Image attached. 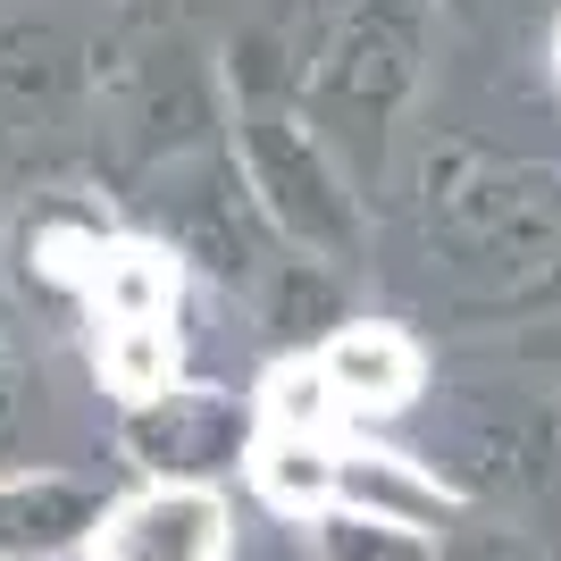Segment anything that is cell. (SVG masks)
Listing matches in <instances>:
<instances>
[{"label":"cell","mask_w":561,"mask_h":561,"mask_svg":"<svg viewBox=\"0 0 561 561\" xmlns=\"http://www.w3.org/2000/svg\"><path fill=\"white\" fill-rule=\"evenodd\" d=\"M43 561H93V553H84V545H76V553H43Z\"/></svg>","instance_id":"obj_10"},{"label":"cell","mask_w":561,"mask_h":561,"mask_svg":"<svg viewBox=\"0 0 561 561\" xmlns=\"http://www.w3.org/2000/svg\"><path fill=\"white\" fill-rule=\"evenodd\" d=\"M76 519H93V503L76 486H0V545H50Z\"/></svg>","instance_id":"obj_8"},{"label":"cell","mask_w":561,"mask_h":561,"mask_svg":"<svg viewBox=\"0 0 561 561\" xmlns=\"http://www.w3.org/2000/svg\"><path fill=\"white\" fill-rule=\"evenodd\" d=\"M319 553L328 561H420V528H394V519L369 512H319Z\"/></svg>","instance_id":"obj_9"},{"label":"cell","mask_w":561,"mask_h":561,"mask_svg":"<svg viewBox=\"0 0 561 561\" xmlns=\"http://www.w3.org/2000/svg\"><path fill=\"white\" fill-rule=\"evenodd\" d=\"M260 427H302V436H344V402H335L319 352L310 360H277L260 386Z\"/></svg>","instance_id":"obj_7"},{"label":"cell","mask_w":561,"mask_h":561,"mask_svg":"<svg viewBox=\"0 0 561 561\" xmlns=\"http://www.w3.org/2000/svg\"><path fill=\"white\" fill-rule=\"evenodd\" d=\"M93 352H101V386H110L117 402H160V394H176L168 377H176V328L168 319H101V335H93Z\"/></svg>","instance_id":"obj_6"},{"label":"cell","mask_w":561,"mask_h":561,"mask_svg":"<svg viewBox=\"0 0 561 561\" xmlns=\"http://www.w3.org/2000/svg\"><path fill=\"white\" fill-rule=\"evenodd\" d=\"M84 302H93V319H168L176 310V260L142 234H110L93 277H84Z\"/></svg>","instance_id":"obj_5"},{"label":"cell","mask_w":561,"mask_h":561,"mask_svg":"<svg viewBox=\"0 0 561 561\" xmlns=\"http://www.w3.org/2000/svg\"><path fill=\"white\" fill-rule=\"evenodd\" d=\"M319 369H328L335 402H344V420H386V411H402V402L420 394V344L402 328H386V319H360V328H335L328 344H319Z\"/></svg>","instance_id":"obj_2"},{"label":"cell","mask_w":561,"mask_h":561,"mask_svg":"<svg viewBox=\"0 0 561 561\" xmlns=\"http://www.w3.org/2000/svg\"><path fill=\"white\" fill-rule=\"evenodd\" d=\"M335 503H344V512H369V519H394V528H420V537L436 519H453V494L436 486L420 461H402V453H352V445H344Z\"/></svg>","instance_id":"obj_4"},{"label":"cell","mask_w":561,"mask_h":561,"mask_svg":"<svg viewBox=\"0 0 561 561\" xmlns=\"http://www.w3.org/2000/svg\"><path fill=\"white\" fill-rule=\"evenodd\" d=\"M93 561H227V503L210 486L160 478L135 503L101 512V528L84 537Z\"/></svg>","instance_id":"obj_1"},{"label":"cell","mask_w":561,"mask_h":561,"mask_svg":"<svg viewBox=\"0 0 561 561\" xmlns=\"http://www.w3.org/2000/svg\"><path fill=\"white\" fill-rule=\"evenodd\" d=\"M335 478H344V436H302V427H260L252 436V486L268 512L285 519L335 512Z\"/></svg>","instance_id":"obj_3"}]
</instances>
